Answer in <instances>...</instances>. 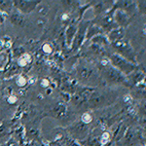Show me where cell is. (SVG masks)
Instances as JSON below:
<instances>
[{
  "instance_id": "obj_1",
  "label": "cell",
  "mask_w": 146,
  "mask_h": 146,
  "mask_svg": "<svg viewBox=\"0 0 146 146\" xmlns=\"http://www.w3.org/2000/svg\"><path fill=\"white\" fill-rule=\"evenodd\" d=\"M75 73L76 78L80 83L89 88H96V86L103 83L96 65L84 58L80 60L76 64Z\"/></svg>"
},
{
  "instance_id": "obj_2",
  "label": "cell",
  "mask_w": 146,
  "mask_h": 146,
  "mask_svg": "<svg viewBox=\"0 0 146 146\" xmlns=\"http://www.w3.org/2000/svg\"><path fill=\"white\" fill-rule=\"evenodd\" d=\"M96 67L100 73L103 83L108 85H122V86L131 88L127 77L119 72L116 68L110 64L107 58H101L96 62Z\"/></svg>"
},
{
  "instance_id": "obj_3",
  "label": "cell",
  "mask_w": 146,
  "mask_h": 146,
  "mask_svg": "<svg viewBox=\"0 0 146 146\" xmlns=\"http://www.w3.org/2000/svg\"><path fill=\"white\" fill-rule=\"evenodd\" d=\"M107 58H108V60H109L110 64L114 68H116L119 72H121L122 74L125 75L126 77L138 68L136 64L131 63V62L127 60L126 58L117 55L116 53H111L108 56Z\"/></svg>"
},
{
  "instance_id": "obj_4",
  "label": "cell",
  "mask_w": 146,
  "mask_h": 146,
  "mask_svg": "<svg viewBox=\"0 0 146 146\" xmlns=\"http://www.w3.org/2000/svg\"><path fill=\"white\" fill-rule=\"evenodd\" d=\"M112 48L114 49L113 53H116L117 55L121 56L122 58H126L127 60L131 62V63H135L136 64V56L135 52L133 50V46L131 45L128 39L123 38L120 41L116 42L114 44H111Z\"/></svg>"
},
{
  "instance_id": "obj_5",
  "label": "cell",
  "mask_w": 146,
  "mask_h": 146,
  "mask_svg": "<svg viewBox=\"0 0 146 146\" xmlns=\"http://www.w3.org/2000/svg\"><path fill=\"white\" fill-rule=\"evenodd\" d=\"M90 23H91V21H84V20H81L79 22L78 27H77V31H76V33H75L74 38H73L71 46H70V49H71L72 53L78 52L79 49L83 45L85 39H86L87 28H88Z\"/></svg>"
},
{
  "instance_id": "obj_6",
  "label": "cell",
  "mask_w": 146,
  "mask_h": 146,
  "mask_svg": "<svg viewBox=\"0 0 146 146\" xmlns=\"http://www.w3.org/2000/svg\"><path fill=\"white\" fill-rule=\"evenodd\" d=\"M112 17L114 20L115 23L117 25L118 27L125 28L129 25V23L131 22V19L125 13L124 11L120 10V9H115L114 7H112Z\"/></svg>"
},
{
  "instance_id": "obj_7",
  "label": "cell",
  "mask_w": 146,
  "mask_h": 146,
  "mask_svg": "<svg viewBox=\"0 0 146 146\" xmlns=\"http://www.w3.org/2000/svg\"><path fill=\"white\" fill-rule=\"evenodd\" d=\"M68 131H70L71 135H73L74 137L78 138V139H83L86 136H88V125L84 124L83 122L79 120L77 123L71 125Z\"/></svg>"
},
{
  "instance_id": "obj_8",
  "label": "cell",
  "mask_w": 146,
  "mask_h": 146,
  "mask_svg": "<svg viewBox=\"0 0 146 146\" xmlns=\"http://www.w3.org/2000/svg\"><path fill=\"white\" fill-rule=\"evenodd\" d=\"M40 1H13V6L23 15L33 12L38 6Z\"/></svg>"
},
{
  "instance_id": "obj_9",
  "label": "cell",
  "mask_w": 146,
  "mask_h": 146,
  "mask_svg": "<svg viewBox=\"0 0 146 146\" xmlns=\"http://www.w3.org/2000/svg\"><path fill=\"white\" fill-rule=\"evenodd\" d=\"M80 21H73V22L70 23L69 27L66 28L65 30V42H66V45L69 47L71 46L73 38L75 36V33L77 31V27H78V23Z\"/></svg>"
},
{
  "instance_id": "obj_10",
  "label": "cell",
  "mask_w": 146,
  "mask_h": 146,
  "mask_svg": "<svg viewBox=\"0 0 146 146\" xmlns=\"http://www.w3.org/2000/svg\"><path fill=\"white\" fill-rule=\"evenodd\" d=\"M125 35V32H124V28H121V27H117L115 28V29L111 30L110 32H108L107 33V39H108V42H109V44H114L116 43V42L120 41V40H122Z\"/></svg>"
},
{
  "instance_id": "obj_11",
  "label": "cell",
  "mask_w": 146,
  "mask_h": 146,
  "mask_svg": "<svg viewBox=\"0 0 146 146\" xmlns=\"http://www.w3.org/2000/svg\"><path fill=\"white\" fill-rule=\"evenodd\" d=\"M10 21L11 23H13L16 27H25V23H27V21H25V15H23L22 13H20L19 11H12L10 13Z\"/></svg>"
},
{
  "instance_id": "obj_12",
  "label": "cell",
  "mask_w": 146,
  "mask_h": 146,
  "mask_svg": "<svg viewBox=\"0 0 146 146\" xmlns=\"http://www.w3.org/2000/svg\"><path fill=\"white\" fill-rule=\"evenodd\" d=\"M51 113L53 116H55L58 119H62V117H64L67 113V107L65 105V103L60 102L58 104H56V106L51 110Z\"/></svg>"
},
{
  "instance_id": "obj_13",
  "label": "cell",
  "mask_w": 146,
  "mask_h": 146,
  "mask_svg": "<svg viewBox=\"0 0 146 146\" xmlns=\"http://www.w3.org/2000/svg\"><path fill=\"white\" fill-rule=\"evenodd\" d=\"M91 43L92 44H96V45H98L100 47H103L105 48L106 46L109 45V42H108V39L106 36H104L103 34H98L95 36L94 38H92L91 40Z\"/></svg>"
},
{
  "instance_id": "obj_14",
  "label": "cell",
  "mask_w": 146,
  "mask_h": 146,
  "mask_svg": "<svg viewBox=\"0 0 146 146\" xmlns=\"http://www.w3.org/2000/svg\"><path fill=\"white\" fill-rule=\"evenodd\" d=\"M13 7V1H0V12H6L10 14Z\"/></svg>"
},
{
  "instance_id": "obj_15",
  "label": "cell",
  "mask_w": 146,
  "mask_h": 146,
  "mask_svg": "<svg viewBox=\"0 0 146 146\" xmlns=\"http://www.w3.org/2000/svg\"><path fill=\"white\" fill-rule=\"evenodd\" d=\"M80 121L83 122V123L86 124V125H89L92 121H93V116H92L90 113L86 112V113H84V114L81 116V119H80Z\"/></svg>"
},
{
  "instance_id": "obj_16",
  "label": "cell",
  "mask_w": 146,
  "mask_h": 146,
  "mask_svg": "<svg viewBox=\"0 0 146 146\" xmlns=\"http://www.w3.org/2000/svg\"><path fill=\"white\" fill-rule=\"evenodd\" d=\"M42 50H43L44 53H51V51H52V48H51V46L49 45V44H45L43 47H42Z\"/></svg>"
},
{
  "instance_id": "obj_17",
  "label": "cell",
  "mask_w": 146,
  "mask_h": 146,
  "mask_svg": "<svg viewBox=\"0 0 146 146\" xmlns=\"http://www.w3.org/2000/svg\"><path fill=\"white\" fill-rule=\"evenodd\" d=\"M3 21H4L3 16H2V15H1V13H0V23H3Z\"/></svg>"
},
{
  "instance_id": "obj_18",
  "label": "cell",
  "mask_w": 146,
  "mask_h": 146,
  "mask_svg": "<svg viewBox=\"0 0 146 146\" xmlns=\"http://www.w3.org/2000/svg\"><path fill=\"white\" fill-rule=\"evenodd\" d=\"M58 146H62V145H60V144H58Z\"/></svg>"
}]
</instances>
